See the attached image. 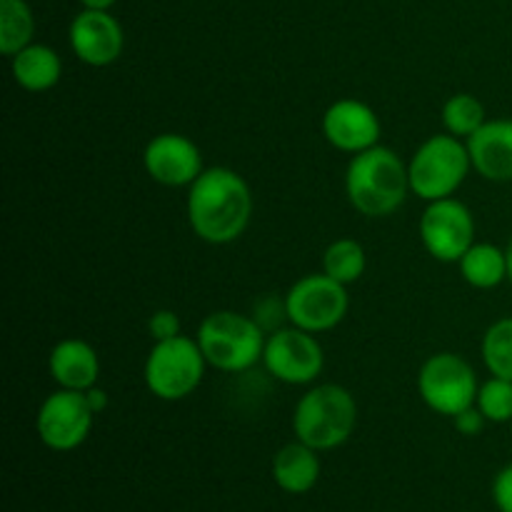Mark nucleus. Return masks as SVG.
<instances>
[{"mask_svg":"<svg viewBox=\"0 0 512 512\" xmlns=\"http://www.w3.org/2000/svg\"><path fill=\"white\" fill-rule=\"evenodd\" d=\"M195 340L210 368L235 375L263 363L268 335L263 325L250 315H240L235 310H215L205 315Z\"/></svg>","mask_w":512,"mask_h":512,"instance_id":"nucleus-4","label":"nucleus"},{"mask_svg":"<svg viewBox=\"0 0 512 512\" xmlns=\"http://www.w3.org/2000/svg\"><path fill=\"white\" fill-rule=\"evenodd\" d=\"M458 268L470 288L493 290L508 280V253L495 243H483V240L478 243L475 240L465 250L463 258L458 260Z\"/></svg>","mask_w":512,"mask_h":512,"instance_id":"nucleus-19","label":"nucleus"},{"mask_svg":"<svg viewBox=\"0 0 512 512\" xmlns=\"http://www.w3.org/2000/svg\"><path fill=\"white\" fill-rule=\"evenodd\" d=\"M473 170L490 183H512V118L485 120L468 140Z\"/></svg>","mask_w":512,"mask_h":512,"instance_id":"nucleus-15","label":"nucleus"},{"mask_svg":"<svg viewBox=\"0 0 512 512\" xmlns=\"http://www.w3.org/2000/svg\"><path fill=\"white\" fill-rule=\"evenodd\" d=\"M358 425V403L343 385H313L295 403L293 433L295 440L310 445L318 453L345 445Z\"/></svg>","mask_w":512,"mask_h":512,"instance_id":"nucleus-3","label":"nucleus"},{"mask_svg":"<svg viewBox=\"0 0 512 512\" xmlns=\"http://www.w3.org/2000/svg\"><path fill=\"white\" fill-rule=\"evenodd\" d=\"M273 480L290 495L310 493L320 480V453L300 440L283 445L273 458Z\"/></svg>","mask_w":512,"mask_h":512,"instance_id":"nucleus-17","label":"nucleus"},{"mask_svg":"<svg viewBox=\"0 0 512 512\" xmlns=\"http://www.w3.org/2000/svg\"><path fill=\"white\" fill-rule=\"evenodd\" d=\"M263 365L268 375L285 385H310L325 368V353L320 340L295 325L278 328L268 335L263 350Z\"/></svg>","mask_w":512,"mask_h":512,"instance_id":"nucleus-10","label":"nucleus"},{"mask_svg":"<svg viewBox=\"0 0 512 512\" xmlns=\"http://www.w3.org/2000/svg\"><path fill=\"white\" fill-rule=\"evenodd\" d=\"M148 333L155 343H158V340H170L175 338V335H180L183 333V328H180L178 313H175V310H155L148 320Z\"/></svg>","mask_w":512,"mask_h":512,"instance_id":"nucleus-25","label":"nucleus"},{"mask_svg":"<svg viewBox=\"0 0 512 512\" xmlns=\"http://www.w3.org/2000/svg\"><path fill=\"white\" fill-rule=\"evenodd\" d=\"M70 48L80 63L90 68H108L123 55V25L108 10L83 8L68 30Z\"/></svg>","mask_w":512,"mask_h":512,"instance_id":"nucleus-13","label":"nucleus"},{"mask_svg":"<svg viewBox=\"0 0 512 512\" xmlns=\"http://www.w3.org/2000/svg\"><path fill=\"white\" fill-rule=\"evenodd\" d=\"M505 253H508V280H510V285H512V238H510L508 248H505Z\"/></svg>","mask_w":512,"mask_h":512,"instance_id":"nucleus-30","label":"nucleus"},{"mask_svg":"<svg viewBox=\"0 0 512 512\" xmlns=\"http://www.w3.org/2000/svg\"><path fill=\"white\" fill-rule=\"evenodd\" d=\"M453 423H455V430H458L460 435H468V438H473V435L483 433V428L488 420H485V415L473 405V408H468V410H463L460 415H455Z\"/></svg>","mask_w":512,"mask_h":512,"instance_id":"nucleus-27","label":"nucleus"},{"mask_svg":"<svg viewBox=\"0 0 512 512\" xmlns=\"http://www.w3.org/2000/svg\"><path fill=\"white\" fill-rule=\"evenodd\" d=\"M283 303L290 325L313 335L328 333L338 328L348 315V285L325 273H310L290 285Z\"/></svg>","mask_w":512,"mask_h":512,"instance_id":"nucleus-7","label":"nucleus"},{"mask_svg":"<svg viewBox=\"0 0 512 512\" xmlns=\"http://www.w3.org/2000/svg\"><path fill=\"white\" fill-rule=\"evenodd\" d=\"M48 370L58 388L85 393L98 385L100 358L88 340L65 338L50 350Z\"/></svg>","mask_w":512,"mask_h":512,"instance_id":"nucleus-16","label":"nucleus"},{"mask_svg":"<svg viewBox=\"0 0 512 512\" xmlns=\"http://www.w3.org/2000/svg\"><path fill=\"white\" fill-rule=\"evenodd\" d=\"M253 218L248 180L230 168H205L188 190V223L203 243H235Z\"/></svg>","mask_w":512,"mask_h":512,"instance_id":"nucleus-1","label":"nucleus"},{"mask_svg":"<svg viewBox=\"0 0 512 512\" xmlns=\"http://www.w3.org/2000/svg\"><path fill=\"white\" fill-rule=\"evenodd\" d=\"M143 168L165 188H190L205 170L203 153L188 135L160 133L143 150Z\"/></svg>","mask_w":512,"mask_h":512,"instance_id":"nucleus-12","label":"nucleus"},{"mask_svg":"<svg viewBox=\"0 0 512 512\" xmlns=\"http://www.w3.org/2000/svg\"><path fill=\"white\" fill-rule=\"evenodd\" d=\"M320 128H323L325 140L335 150L348 155H358L373 148L383 135L378 113L358 98H340L333 105H328Z\"/></svg>","mask_w":512,"mask_h":512,"instance_id":"nucleus-14","label":"nucleus"},{"mask_svg":"<svg viewBox=\"0 0 512 512\" xmlns=\"http://www.w3.org/2000/svg\"><path fill=\"white\" fill-rule=\"evenodd\" d=\"M440 118H443L445 133L455 135L460 140H468L475 130L483 128L488 115H485V105L475 95L458 93L445 100Z\"/></svg>","mask_w":512,"mask_h":512,"instance_id":"nucleus-22","label":"nucleus"},{"mask_svg":"<svg viewBox=\"0 0 512 512\" xmlns=\"http://www.w3.org/2000/svg\"><path fill=\"white\" fill-rule=\"evenodd\" d=\"M80 3L88 10H110L118 0H80Z\"/></svg>","mask_w":512,"mask_h":512,"instance_id":"nucleus-29","label":"nucleus"},{"mask_svg":"<svg viewBox=\"0 0 512 512\" xmlns=\"http://www.w3.org/2000/svg\"><path fill=\"white\" fill-rule=\"evenodd\" d=\"M493 500L500 512H512V463L505 465L493 480Z\"/></svg>","mask_w":512,"mask_h":512,"instance_id":"nucleus-26","label":"nucleus"},{"mask_svg":"<svg viewBox=\"0 0 512 512\" xmlns=\"http://www.w3.org/2000/svg\"><path fill=\"white\" fill-rule=\"evenodd\" d=\"M478 375L458 353H435L420 365L418 393L433 413L455 418L473 408L478 398Z\"/></svg>","mask_w":512,"mask_h":512,"instance_id":"nucleus-8","label":"nucleus"},{"mask_svg":"<svg viewBox=\"0 0 512 512\" xmlns=\"http://www.w3.org/2000/svg\"><path fill=\"white\" fill-rule=\"evenodd\" d=\"M35 18L25 0H0V53L13 58L33 43Z\"/></svg>","mask_w":512,"mask_h":512,"instance_id":"nucleus-20","label":"nucleus"},{"mask_svg":"<svg viewBox=\"0 0 512 512\" xmlns=\"http://www.w3.org/2000/svg\"><path fill=\"white\" fill-rule=\"evenodd\" d=\"M368 268V255L363 243L355 238H338L325 248L323 253V273L343 285H353L363 278Z\"/></svg>","mask_w":512,"mask_h":512,"instance_id":"nucleus-21","label":"nucleus"},{"mask_svg":"<svg viewBox=\"0 0 512 512\" xmlns=\"http://www.w3.org/2000/svg\"><path fill=\"white\" fill-rule=\"evenodd\" d=\"M475 408L485 415L488 423H510L512 420V380L490 375L480 383Z\"/></svg>","mask_w":512,"mask_h":512,"instance_id":"nucleus-24","label":"nucleus"},{"mask_svg":"<svg viewBox=\"0 0 512 512\" xmlns=\"http://www.w3.org/2000/svg\"><path fill=\"white\" fill-rule=\"evenodd\" d=\"M420 243L430 258L458 263L475 243V218L468 205L455 195L425 205L420 215Z\"/></svg>","mask_w":512,"mask_h":512,"instance_id":"nucleus-11","label":"nucleus"},{"mask_svg":"<svg viewBox=\"0 0 512 512\" xmlns=\"http://www.w3.org/2000/svg\"><path fill=\"white\" fill-rule=\"evenodd\" d=\"M13 80L28 93H45L55 88L63 75V60L50 45L30 43L10 58Z\"/></svg>","mask_w":512,"mask_h":512,"instance_id":"nucleus-18","label":"nucleus"},{"mask_svg":"<svg viewBox=\"0 0 512 512\" xmlns=\"http://www.w3.org/2000/svg\"><path fill=\"white\" fill-rule=\"evenodd\" d=\"M480 355L490 375L512 380V315L495 320L485 330L480 340Z\"/></svg>","mask_w":512,"mask_h":512,"instance_id":"nucleus-23","label":"nucleus"},{"mask_svg":"<svg viewBox=\"0 0 512 512\" xmlns=\"http://www.w3.org/2000/svg\"><path fill=\"white\" fill-rule=\"evenodd\" d=\"M473 170L465 140L455 135H430L408 160L410 190L425 203L453 198Z\"/></svg>","mask_w":512,"mask_h":512,"instance_id":"nucleus-5","label":"nucleus"},{"mask_svg":"<svg viewBox=\"0 0 512 512\" xmlns=\"http://www.w3.org/2000/svg\"><path fill=\"white\" fill-rule=\"evenodd\" d=\"M85 395H88V403L95 413H103V410L108 408V395H105V390H100L98 385L90 390H85Z\"/></svg>","mask_w":512,"mask_h":512,"instance_id":"nucleus-28","label":"nucleus"},{"mask_svg":"<svg viewBox=\"0 0 512 512\" xmlns=\"http://www.w3.org/2000/svg\"><path fill=\"white\" fill-rule=\"evenodd\" d=\"M205 368H208V360L198 340L180 333L170 340H158L150 348L143 378L155 398L165 403H178L200 388Z\"/></svg>","mask_w":512,"mask_h":512,"instance_id":"nucleus-6","label":"nucleus"},{"mask_svg":"<svg viewBox=\"0 0 512 512\" xmlns=\"http://www.w3.org/2000/svg\"><path fill=\"white\" fill-rule=\"evenodd\" d=\"M408 163L388 145L353 155L345 170V195L365 218H388L408 200Z\"/></svg>","mask_w":512,"mask_h":512,"instance_id":"nucleus-2","label":"nucleus"},{"mask_svg":"<svg viewBox=\"0 0 512 512\" xmlns=\"http://www.w3.org/2000/svg\"><path fill=\"white\" fill-rule=\"evenodd\" d=\"M95 415L98 413L90 408L88 395L80 390L58 388L40 403L35 430L48 450L70 453L88 440Z\"/></svg>","mask_w":512,"mask_h":512,"instance_id":"nucleus-9","label":"nucleus"}]
</instances>
